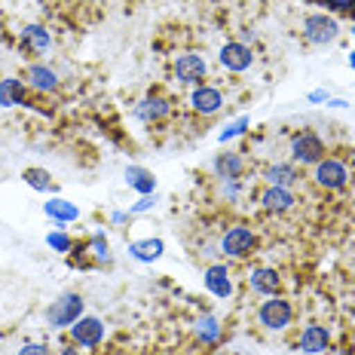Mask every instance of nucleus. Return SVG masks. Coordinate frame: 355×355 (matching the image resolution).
<instances>
[{
    "mask_svg": "<svg viewBox=\"0 0 355 355\" xmlns=\"http://www.w3.org/2000/svg\"><path fill=\"white\" fill-rule=\"evenodd\" d=\"M80 315H83V297H80V294H64V297H58L53 306L46 309L49 328H68Z\"/></svg>",
    "mask_w": 355,
    "mask_h": 355,
    "instance_id": "f257e3e1",
    "label": "nucleus"
},
{
    "mask_svg": "<svg viewBox=\"0 0 355 355\" xmlns=\"http://www.w3.org/2000/svg\"><path fill=\"white\" fill-rule=\"evenodd\" d=\"M291 157H294V162H300V166H315V162H322L324 159L322 138L315 135V132H300V135H294Z\"/></svg>",
    "mask_w": 355,
    "mask_h": 355,
    "instance_id": "f03ea898",
    "label": "nucleus"
},
{
    "mask_svg": "<svg viewBox=\"0 0 355 355\" xmlns=\"http://www.w3.org/2000/svg\"><path fill=\"white\" fill-rule=\"evenodd\" d=\"M303 34H306L309 43H315V46H324V43H334L340 28L337 21L331 16H322V12H315V16H306L303 19Z\"/></svg>",
    "mask_w": 355,
    "mask_h": 355,
    "instance_id": "7ed1b4c3",
    "label": "nucleus"
},
{
    "mask_svg": "<svg viewBox=\"0 0 355 355\" xmlns=\"http://www.w3.org/2000/svg\"><path fill=\"white\" fill-rule=\"evenodd\" d=\"M291 315H294L291 303L282 300V297H272V300H263V306H261V313H257V319H261L263 328L282 331V328H288V324H291Z\"/></svg>",
    "mask_w": 355,
    "mask_h": 355,
    "instance_id": "20e7f679",
    "label": "nucleus"
},
{
    "mask_svg": "<svg viewBox=\"0 0 355 355\" xmlns=\"http://www.w3.org/2000/svg\"><path fill=\"white\" fill-rule=\"evenodd\" d=\"M313 178L324 190H340V187H346V181H349V168H346L340 159H322V162H315Z\"/></svg>",
    "mask_w": 355,
    "mask_h": 355,
    "instance_id": "39448f33",
    "label": "nucleus"
},
{
    "mask_svg": "<svg viewBox=\"0 0 355 355\" xmlns=\"http://www.w3.org/2000/svg\"><path fill=\"white\" fill-rule=\"evenodd\" d=\"M257 245V236L248 230V227H233V230H227V236L220 239V251L230 257H245L251 254Z\"/></svg>",
    "mask_w": 355,
    "mask_h": 355,
    "instance_id": "423d86ee",
    "label": "nucleus"
},
{
    "mask_svg": "<svg viewBox=\"0 0 355 355\" xmlns=\"http://www.w3.org/2000/svg\"><path fill=\"white\" fill-rule=\"evenodd\" d=\"M71 334L73 340H77L80 346H86V349H92V346H98L101 340H105V324H101L98 319H92V315H80L77 322H73V328H71Z\"/></svg>",
    "mask_w": 355,
    "mask_h": 355,
    "instance_id": "0eeeda50",
    "label": "nucleus"
},
{
    "mask_svg": "<svg viewBox=\"0 0 355 355\" xmlns=\"http://www.w3.org/2000/svg\"><path fill=\"white\" fill-rule=\"evenodd\" d=\"M251 62H254V55H251V49L245 43H227L224 49H220V64H224L227 71H248Z\"/></svg>",
    "mask_w": 355,
    "mask_h": 355,
    "instance_id": "6e6552de",
    "label": "nucleus"
},
{
    "mask_svg": "<svg viewBox=\"0 0 355 355\" xmlns=\"http://www.w3.org/2000/svg\"><path fill=\"white\" fill-rule=\"evenodd\" d=\"M175 77L181 80V83H199V80L205 77V58L193 55V53L181 55L175 62Z\"/></svg>",
    "mask_w": 355,
    "mask_h": 355,
    "instance_id": "1a4fd4ad",
    "label": "nucleus"
},
{
    "mask_svg": "<svg viewBox=\"0 0 355 355\" xmlns=\"http://www.w3.org/2000/svg\"><path fill=\"white\" fill-rule=\"evenodd\" d=\"M202 282L214 297H230L233 294V279H230V272H227V266H220V263H214V266L205 270Z\"/></svg>",
    "mask_w": 355,
    "mask_h": 355,
    "instance_id": "9d476101",
    "label": "nucleus"
},
{
    "mask_svg": "<svg viewBox=\"0 0 355 355\" xmlns=\"http://www.w3.org/2000/svg\"><path fill=\"white\" fill-rule=\"evenodd\" d=\"M190 101H193L196 114H218L220 105H224V95H220L218 89H211V86H199Z\"/></svg>",
    "mask_w": 355,
    "mask_h": 355,
    "instance_id": "9b49d317",
    "label": "nucleus"
},
{
    "mask_svg": "<svg viewBox=\"0 0 355 355\" xmlns=\"http://www.w3.org/2000/svg\"><path fill=\"white\" fill-rule=\"evenodd\" d=\"M300 349L306 355H315V352H324L328 349V331L322 324H306L300 334Z\"/></svg>",
    "mask_w": 355,
    "mask_h": 355,
    "instance_id": "f8f14e48",
    "label": "nucleus"
},
{
    "mask_svg": "<svg viewBox=\"0 0 355 355\" xmlns=\"http://www.w3.org/2000/svg\"><path fill=\"white\" fill-rule=\"evenodd\" d=\"M261 202H263L266 211H288L294 202H297V199H294V193L288 187H266L263 196H261Z\"/></svg>",
    "mask_w": 355,
    "mask_h": 355,
    "instance_id": "ddd939ff",
    "label": "nucleus"
},
{
    "mask_svg": "<svg viewBox=\"0 0 355 355\" xmlns=\"http://www.w3.org/2000/svg\"><path fill=\"white\" fill-rule=\"evenodd\" d=\"M28 83L34 89H40V92H55L58 73L53 68H46V64H31V68H28Z\"/></svg>",
    "mask_w": 355,
    "mask_h": 355,
    "instance_id": "4468645a",
    "label": "nucleus"
},
{
    "mask_svg": "<svg viewBox=\"0 0 355 355\" xmlns=\"http://www.w3.org/2000/svg\"><path fill=\"white\" fill-rule=\"evenodd\" d=\"M214 175H218L220 181H239L242 157H239V153H220V157L214 159Z\"/></svg>",
    "mask_w": 355,
    "mask_h": 355,
    "instance_id": "2eb2a0df",
    "label": "nucleus"
},
{
    "mask_svg": "<svg viewBox=\"0 0 355 355\" xmlns=\"http://www.w3.org/2000/svg\"><path fill=\"white\" fill-rule=\"evenodd\" d=\"M0 105L3 107H16V105H25V86L21 80H0Z\"/></svg>",
    "mask_w": 355,
    "mask_h": 355,
    "instance_id": "dca6fc26",
    "label": "nucleus"
},
{
    "mask_svg": "<svg viewBox=\"0 0 355 355\" xmlns=\"http://www.w3.org/2000/svg\"><path fill=\"white\" fill-rule=\"evenodd\" d=\"M251 288L257 294H276L279 291V272L276 270H254L251 272Z\"/></svg>",
    "mask_w": 355,
    "mask_h": 355,
    "instance_id": "f3484780",
    "label": "nucleus"
},
{
    "mask_svg": "<svg viewBox=\"0 0 355 355\" xmlns=\"http://www.w3.org/2000/svg\"><path fill=\"white\" fill-rule=\"evenodd\" d=\"M125 181H129V187H135L138 193H144V196H150L153 193V187H157V181H153V175L147 172V168H125Z\"/></svg>",
    "mask_w": 355,
    "mask_h": 355,
    "instance_id": "a211bd4d",
    "label": "nucleus"
},
{
    "mask_svg": "<svg viewBox=\"0 0 355 355\" xmlns=\"http://www.w3.org/2000/svg\"><path fill=\"white\" fill-rule=\"evenodd\" d=\"M266 181H270V187H291L297 181V172H294V166L276 162V166L266 168Z\"/></svg>",
    "mask_w": 355,
    "mask_h": 355,
    "instance_id": "6ab92c4d",
    "label": "nucleus"
},
{
    "mask_svg": "<svg viewBox=\"0 0 355 355\" xmlns=\"http://www.w3.org/2000/svg\"><path fill=\"white\" fill-rule=\"evenodd\" d=\"M135 114H138V120H147V123H150V120H162V116L168 114V101L166 98H144L141 105H138Z\"/></svg>",
    "mask_w": 355,
    "mask_h": 355,
    "instance_id": "aec40b11",
    "label": "nucleus"
},
{
    "mask_svg": "<svg viewBox=\"0 0 355 355\" xmlns=\"http://www.w3.org/2000/svg\"><path fill=\"white\" fill-rule=\"evenodd\" d=\"M21 40H25L28 49H34V53H43V49L49 46V31L40 25H28L25 34H21Z\"/></svg>",
    "mask_w": 355,
    "mask_h": 355,
    "instance_id": "412c9836",
    "label": "nucleus"
},
{
    "mask_svg": "<svg viewBox=\"0 0 355 355\" xmlns=\"http://www.w3.org/2000/svg\"><path fill=\"white\" fill-rule=\"evenodd\" d=\"M46 214L55 220H77L80 218V209L71 202H64V199H53V202H46Z\"/></svg>",
    "mask_w": 355,
    "mask_h": 355,
    "instance_id": "4be33fe9",
    "label": "nucleus"
},
{
    "mask_svg": "<svg viewBox=\"0 0 355 355\" xmlns=\"http://www.w3.org/2000/svg\"><path fill=\"white\" fill-rule=\"evenodd\" d=\"M129 251H132V257H138V261H157V257L162 254V242L159 239H144V242H135Z\"/></svg>",
    "mask_w": 355,
    "mask_h": 355,
    "instance_id": "5701e85b",
    "label": "nucleus"
},
{
    "mask_svg": "<svg viewBox=\"0 0 355 355\" xmlns=\"http://www.w3.org/2000/svg\"><path fill=\"white\" fill-rule=\"evenodd\" d=\"M25 184L46 193V190H53V175H49L46 168H28V172H25Z\"/></svg>",
    "mask_w": 355,
    "mask_h": 355,
    "instance_id": "b1692460",
    "label": "nucleus"
},
{
    "mask_svg": "<svg viewBox=\"0 0 355 355\" xmlns=\"http://www.w3.org/2000/svg\"><path fill=\"white\" fill-rule=\"evenodd\" d=\"M199 337H202L205 343H214V340L220 337V324L214 319H202L199 322Z\"/></svg>",
    "mask_w": 355,
    "mask_h": 355,
    "instance_id": "393cba45",
    "label": "nucleus"
},
{
    "mask_svg": "<svg viewBox=\"0 0 355 355\" xmlns=\"http://www.w3.org/2000/svg\"><path fill=\"white\" fill-rule=\"evenodd\" d=\"M92 251H95V257H98V261H110V245H107L105 236H95V239H92Z\"/></svg>",
    "mask_w": 355,
    "mask_h": 355,
    "instance_id": "a878e982",
    "label": "nucleus"
},
{
    "mask_svg": "<svg viewBox=\"0 0 355 355\" xmlns=\"http://www.w3.org/2000/svg\"><path fill=\"white\" fill-rule=\"evenodd\" d=\"M46 242H49V245H53L55 251H62V254H64V251H71V239H68L64 233H49Z\"/></svg>",
    "mask_w": 355,
    "mask_h": 355,
    "instance_id": "bb28decb",
    "label": "nucleus"
},
{
    "mask_svg": "<svg viewBox=\"0 0 355 355\" xmlns=\"http://www.w3.org/2000/svg\"><path fill=\"white\" fill-rule=\"evenodd\" d=\"M245 125H248V120H245V116H242V120H236L233 125H227V129L220 132V141H227V138H236V135H242V132H245Z\"/></svg>",
    "mask_w": 355,
    "mask_h": 355,
    "instance_id": "cd10ccee",
    "label": "nucleus"
},
{
    "mask_svg": "<svg viewBox=\"0 0 355 355\" xmlns=\"http://www.w3.org/2000/svg\"><path fill=\"white\" fill-rule=\"evenodd\" d=\"M324 6L340 10V12H349V10H355V0H324Z\"/></svg>",
    "mask_w": 355,
    "mask_h": 355,
    "instance_id": "c85d7f7f",
    "label": "nucleus"
},
{
    "mask_svg": "<svg viewBox=\"0 0 355 355\" xmlns=\"http://www.w3.org/2000/svg\"><path fill=\"white\" fill-rule=\"evenodd\" d=\"M19 355H46V349H43L40 343H28V346H21Z\"/></svg>",
    "mask_w": 355,
    "mask_h": 355,
    "instance_id": "c756f323",
    "label": "nucleus"
},
{
    "mask_svg": "<svg viewBox=\"0 0 355 355\" xmlns=\"http://www.w3.org/2000/svg\"><path fill=\"white\" fill-rule=\"evenodd\" d=\"M150 205H153V199H150V196H144L141 202H138V205H135V209H132V211H147V209H150Z\"/></svg>",
    "mask_w": 355,
    "mask_h": 355,
    "instance_id": "7c9ffc66",
    "label": "nucleus"
},
{
    "mask_svg": "<svg viewBox=\"0 0 355 355\" xmlns=\"http://www.w3.org/2000/svg\"><path fill=\"white\" fill-rule=\"evenodd\" d=\"M62 355H80V352H73V349H64Z\"/></svg>",
    "mask_w": 355,
    "mask_h": 355,
    "instance_id": "2f4dec72",
    "label": "nucleus"
},
{
    "mask_svg": "<svg viewBox=\"0 0 355 355\" xmlns=\"http://www.w3.org/2000/svg\"><path fill=\"white\" fill-rule=\"evenodd\" d=\"M349 64H352V68H355V53H352V55H349Z\"/></svg>",
    "mask_w": 355,
    "mask_h": 355,
    "instance_id": "473e14b6",
    "label": "nucleus"
},
{
    "mask_svg": "<svg viewBox=\"0 0 355 355\" xmlns=\"http://www.w3.org/2000/svg\"><path fill=\"white\" fill-rule=\"evenodd\" d=\"M337 355H349V352H337Z\"/></svg>",
    "mask_w": 355,
    "mask_h": 355,
    "instance_id": "72a5a7b5",
    "label": "nucleus"
},
{
    "mask_svg": "<svg viewBox=\"0 0 355 355\" xmlns=\"http://www.w3.org/2000/svg\"><path fill=\"white\" fill-rule=\"evenodd\" d=\"M220 355H230V352H220Z\"/></svg>",
    "mask_w": 355,
    "mask_h": 355,
    "instance_id": "f704fd0d",
    "label": "nucleus"
}]
</instances>
